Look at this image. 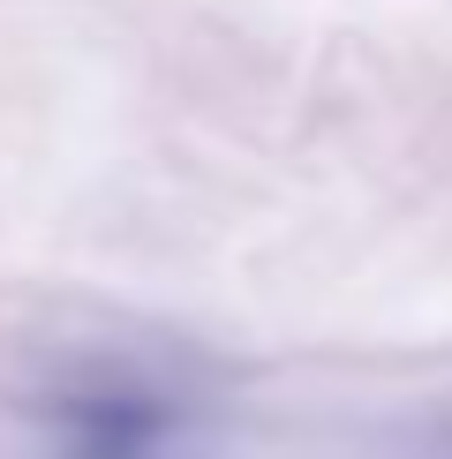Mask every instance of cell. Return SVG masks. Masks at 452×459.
<instances>
[{"mask_svg":"<svg viewBox=\"0 0 452 459\" xmlns=\"http://www.w3.org/2000/svg\"><path fill=\"white\" fill-rule=\"evenodd\" d=\"M188 399L159 377L106 369L53 399V459H188Z\"/></svg>","mask_w":452,"mask_h":459,"instance_id":"1","label":"cell"}]
</instances>
